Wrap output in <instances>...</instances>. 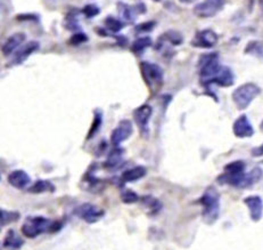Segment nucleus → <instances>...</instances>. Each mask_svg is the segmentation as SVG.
Wrapping results in <instances>:
<instances>
[{
    "label": "nucleus",
    "instance_id": "1",
    "mask_svg": "<svg viewBox=\"0 0 263 250\" xmlns=\"http://www.w3.org/2000/svg\"><path fill=\"white\" fill-rule=\"evenodd\" d=\"M62 221H51L44 216H29L21 227L23 236L28 239H36L44 233H57L63 229Z\"/></svg>",
    "mask_w": 263,
    "mask_h": 250
},
{
    "label": "nucleus",
    "instance_id": "2",
    "mask_svg": "<svg viewBox=\"0 0 263 250\" xmlns=\"http://www.w3.org/2000/svg\"><path fill=\"white\" fill-rule=\"evenodd\" d=\"M202 206V218L206 224L216 223L220 216V193L214 186H209L198 199Z\"/></svg>",
    "mask_w": 263,
    "mask_h": 250
},
{
    "label": "nucleus",
    "instance_id": "3",
    "mask_svg": "<svg viewBox=\"0 0 263 250\" xmlns=\"http://www.w3.org/2000/svg\"><path fill=\"white\" fill-rule=\"evenodd\" d=\"M260 93L261 89L258 85L247 83L235 89L232 93V100L238 110H245L260 95Z\"/></svg>",
    "mask_w": 263,
    "mask_h": 250
},
{
    "label": "nucleus",
    "instance_id": "4",
    "mask_svg": "<svg viewBox=\"0 0 263 250\" xmlns=\"http://www.w3.org/2000/svg\"><path fill=\"white\" fill-rule=\"evenodd\" d=\"M221 69H222V65L219 62L218 53L203 54L198 61V70H200L202 84L213 79L220 72Z\"/></svg>",
    "mask_w": 263,
    "mask_h": 250
},
{
    "label": "nucleus",
    "instance_id": "5",
    "mask_svg": "<svg viewBox=\"0 0 263 250\" xmlns=\"http://www.w3.org/2000/svg\"><path fill=\"white\" fill-rule=\"evenodd\" d=\"M140 70L142 79L152 91H156L163 85V70L160 65L150 62H141Z\"/></svg>",
    "mask_w": 263,
    "mask_h": 250
},
{
    "label": "nucleus",
    "instance_id": "6",
    "mask_svg": "<svg viewBox=\"0 0 263 250\" xmlns=\"http://www.w3.org/2000/svg\"><path fill=\"white\" fill-rule=\"evenodd\" d=\"M73 214L87 224H95L104 217L105 210L95 204L86 202L75 208Z\"/></svg>",
    "mask_w": 263,
    "mask_h": 250
},
{
    "label": "nucleus",
    "instance_id": "7",
    "mask_svg": "<svg viewBox=\"0 0 263 250\" xmlns=\"http://www.w3.org/2000/svg\"><path fill=\"white\" fill-rule=\"evenodd\" d=\"M225 0H204L194 7V14L201 18H210L221 12Z\"/></svg>",
    "mask_w": 263,
    "mask_h": 250
},
{
    "label": "nucleus",
    "instance_id": "8",
    "mask_svg": "<svg viewBox=\"0 0 263 250\" xmlns=\"http://www.w3.org/2000/svg\"><path fill=\"white\" fill-rule=\"evenodd\" d=\"M153 114V107L148 104H142L133 111V120L140 130L142 136L147 137L149 134V120Z\"/></svg>",
    "mask_w": 263,
    "mask_h": 250
},
{
    "label": "nucleus",
    "instance_id": "9",
    "mask_svg": "<svg viewBox=\"0 0 263 250\" xmlns=\"http://www.w3.org/2000/svg\"><path fill=\"white\" fill-rule=\"evenodd\" d=\"M133 133V125L130 120H121L119 125L113 129L111 134V143L114 147H120L123 142L127 141Z\"/></svg>",
    "mask_w": 263,
    "mask_h": 250
},
{
    "label": "nucleus",
    "instance_id": "10",
    "mask_svg": "<svg viewBox=\"0 0 263 250\" xmlns=\"http://www.w3.org/2000/svg\"><path fill=\"white\" fill-rule=\"evenodd\" d=\"M39 48H40V44L36 42V40L26 43L24 46L20 47L16 51H15L13 55V58L10 59L9 64L12 66H17V65L23 64L26 59L30 57V56L39 50Z\"/></svg>",
    "mask_w": 263,
    "mask_h": 250
},
{
    "label": "nucleus",
    "instance_id": "11",
    "mask_svg": "<svg viewBox=\"0 0 263 250\" xmlns=\"http://www.w3.org/2000/svg\"><path fill=\"white\" fill-rule=\"evenodd\" d=\"M219 37L213 30L206 29L196 32L194 39L191 40V45L197 48H212L218 44Z\"/></svg>",
    "mask_w": 263,
    "mask_h": 250
},
{
    "label": "nucleus",
    "instance_id": "12",
    "mask_svg": "<svg viewBox=\"0 0 263 250\" xmlns=\"http://www.w3.org/2000/svg\"><path fill=\"white\" fill-rule=\"evenodd\" d=\"M232 132L238 139H249V137L253 136L254 128L246 114H242L236 119L234 126H232Z\"/></svg>",
    "mask_w": 263,
    "mask_h": 250
},
{
    "label": "nucleus",
    "instance_id": "13",
    "mask_svg": "<svg viewBox=\"0 0 263 250\" xmlns=\"http://www.w3.org/2000/svg\"><path fill=\"white\" fill-rule=\"evenodd\" d=\"M234 81L235 77L231 69H229L228 66H222L220 72L218 73L213 79L206 81V83H203L202 85L204 86V87H209L210 85H218L220 86V87H230V86L234 85Z\"/></svg>",
    "mask_w": 263,
    "mask_h": 250
},
{
    "label": "nucleus",
    "instance_id": "14",
    "mask_svg": "<svg viewBox=\"0 0 263 250\" xmlns=\"http://www.w3.org/2000/svg\"><path fill=\"white\" fill-rule=\"evenodd\" d=\"M244 203L250 210V217L253 222H259L263 216V200L259 196H250L244 199Z\"/></svg>",
    "mask_w": 263,
    "mask_h": 250
},
{
    "label": "nucleus",
    "instance_id": "15",
    "mask_svg": "<svg viewBox=\"0 0 263 250\" xmlns=\"http://www.w3.org/2000/svg\"><path fill=\"white\" fill-rule=\"evenodd\" d=\"M7 181H8L9 185H12L13 188L17 190H24L31 184V177H30V175L26 173V171L21 169L13 170L12 173L8 175V177H7Z\"/></svg>",
    "mask_w": 263,
    "mask_h": 250
},
{
    "label": "nucleus",
    "instance_id": "16",
    "mask_svg": "<svg viewBox=\"0 0 263 250\" xmlns=\"http://www.w3.org/2000/svg\"><path fill=\"white\" fill-rule=\"evenodd\" d=\"M25 33L23 32H16L9 37L2 45V54L5 56H9L14 54L18 48L21 47V45L25 42Z\"/></svg>",
    "mask_w": 263,
    "mask_h": 250
},
{
    "label": "nucleus",
    "instance_id": "17",
    "mask_svg": "<svg viewBox=\"0 0 263 250\" xmlns=\"http://www.w3.org/2000/svg\"><path fill=\"white\" fill-rule=\"evenodd\" d=\"M24 240L14 230H8L2 241V248L9 250H20L24 246Z\"/></svg>",
    "mask_w": 263,
    "mask_h": 250
},
{
    "label": "nucleus",
    "instance_id": "18",
    "mask_svg": "<svg viewBox=\"0 0 263 250\" xmlns=\"http://www.w3.org/2000/svg\"><path fill=\"white\" fill-rule=\"evenodd\" d=\"M146 175H147V169L144 166H136L133 168H130V169L126 170L125 173L122 174L121 181L123 183H132L137 182L141 178H144Z\"/></svg>",
    "mask_w": 263,
    "mask_h": 250
},
{
    "label": "nucleus",
    "instance_id": "19",
    "mask_svg": "<svg viewBox=\"0 0 263 250\" xmlns=\"http://www.w3.org/2000/svg\"><path fill=\"white\" fill-rule=\"evenodd\" d=\"M118 8L120 17H121L122 21L126 22V23H133V22L136 21L137 15H139L136 9V6H130L125 2H119Z\"/></svg>",
    "mask_w": 263,
    "mask_h": 250
},
{
    "label": "nucleus",
    "instance_id": "20",
    "mask_svg": "<svg viewBox=\"0 0 263 250\" xmlns=\"http://www.w3.org/2000/svg\"><path fill=\"white\" fill-rule=\"evenodd\" d=\"M160 44H168L170 45L171 47L180 46L183 43V36L179 31H175V30H169V31L164 32L162 36L159 38Z\"/></svg>",
    "mask_w": 263,
    "mask_h": 250
},
{
    "label": "nucleus",
    "instance_id": "21",
    "mask_svg": "<svg viewBox=\"0 0 263 250\" xmlns=\"http://www.w3.org/2000/svg\"><path fill=\"white\" fill-rule=\"evenodd\" d=\"M123 153H125L123 149L120 147H115L110 152V154H108L104 166L108 168V169H115V168L120 167L123 161Z\"/></svg>",
    "mask_w": 263,
    "mask_h": 250
},
{
    "label": "nucleus",
    "instance_id": "22",
    "mask_svg": "<svg viewBox=\"0 0 263 250\" xmlns=\"http://www.w3.org/2000/svg\"><path fill=\"white\" fill-rule=\"evenodd\" d=\"M28 191L30 193H35V195H43V193H54L56 188L50 181L38 180L35 184L30 186Z\"/></svg>",
    "mask_w": 263,
    "mask_h": 250
},
{
    "label": "nucleus",
    "instance_id": "23",
    "mask_svg": "<svg viewBox=\"0 0 263 250\" xmlns=\"http://www.w3.org/2000/svg\"><path fill=\"white\" fill-rule=\"evenodd\" d=\"M263 177V170L260 167H255L249 173L245 174V178H244L243 189H247L257 184L258 182H260Z\"/></svg>",
    "mask_w": 263,
    "mask_h": 250
},
{
    "label": "nucleus",
    "instance_id": "24",
    "mask_svg": "<svg viewBox=\"0 0 263 250\" xmlns=\"http://www.w3.org/2000/svg\"><path fill=\"white\" fill-rule=\"evenodd\" d=\"M101 125H103V111H101L100 109H96L95 111H93V121L88 132L87 141L95 137L96 134L100 130Z\"/></svg>",
    "mask_w": 263,
    "mask_h": 250
},
{
    "label": "nucleus",
    "instance_id": "25",
    "mask_svg": "<svg viewBox=\"0 0 263 250\" xmlns=\"http://www.w3.org/2000/svg\"><path fill=\"white\" fill-rule=\"evenodd\" d=\"M243 173H245V162L242 161V160L232 161L224 166L223 175H225V176H236V175Z\"/></svg>",
    "mask_w": 263,
    "mask_h": 250
},
{
    "label": "nucleus",
    "instance_id": "26",
    "mask_svg": "<svg viewBox=\"0 0 263 250\" xmlns=\"http://www.w3.org/2000/svg\"><path fill=\"white\" fill-rule=\"evenodd\" d=\"M140 201L142 204L148 209L149 212L152 215H156L161 209H162V203L160 202V200H157L156 198L152 196H145L140 198Z\"/></svg>",
    "mask_w": 263,
    "mask_h": 250
},
{
    "label": "nucleus",
    "instance_id": "27",
    "mask_svg": "<svg viewBox=\"0 0 263 250\" xmlns=\"http://www.w3.org/2000/svg\"><path fill=\"white\" fill-rule=\"evenodd\" d=\"M20 218L21 214L18 211L6 210V209H1V210H0V223H1V227L20 221Z\"/></svg>",
    "mask_w": 263,
    "mask_h": 250
},
{
    "label": "nucleus",
    "instance_id": "28",
    "mask_svg": "<svg viewBox=\"0 0 263 250\" xmlns=\"http://www.w3.org/2000/svg\"><path fill=\"white\" fill-rule=\"evenodd\" d=\"M153 45L152 39L149 37H140V38L136 39L131 46V51L134 54H141L142 51H145L147 48H149Z\"/></svg>",
    "mask_w": 263,
    "mask_h": 250
},
{
    "label": "nucleus",
    "instance_id": "29",
    "mask_svg": "<svg viewBox=\"0 0 263 250\" xmlns=\"http://www.w3.org/2000/svg\"><path fill=\"white\" fill-rule=\"evenodd\" d=\"M104 24L108 31H111L113 33L120 32L123 29V27H125V22L113 16H107L105 18Z\"/></svg>",
    "mask_w": 263,
    "mask_h": 250
},
{
    "label": "nucleus",
    "instance_id": "30",
    "mask_svg": "<svg viewBox=\"0 0 263 250\" xmlns=\"http://www.w3.org/2000/svg\"><path fill=\"white\" fill-rule=\"evenodd\" d=\"M77 10H71V12L66 15L65 21H64V27L70 31H78L80 30V25L78 23V18H77Z\"/></svg>",
    "mask_w": 263,
    "mask_h": 250
},
{
    "label": "nucleus",
    "instance_id": "31",
    "mask_svg": "<svg viewBox=\"0 0 263 250\" xmlns=\"http://www.w3.org/2000/svg\"><path fill=\"white\" fill-rule=\"evenodd\" d=\"M121 200L123 203L126 204H131V203H136L140 201V197L138 196V193H136L132 190H125L121 193Z\"/></svg>",
    "mask_w": 263,
    "mask_h": 250
},
{
    "label": "nucleus",
    "instance_id": "32",
    "mask_svg": "<svg viewBox=\"0 0 263 250\" xmlns=\"http://www.w3.org/2000/svg\"><path fill=\"white\" fill-rule=\"evenodd\" d=\"M82 14L87 18H93L100 14V8L95 3H88L82 8Z\"/></svg>",
    "mask_w": 263,
    "mask_h": 250
},
{
    "label": "nucleus",
    "instance_id": "33",
    "mask_svg": "<svg viewBox=\"0 0 263 250\" xmlns=\"http://www.w3.org/2000/svg\"><path fill=\"white\" fill-rule=\"evenodd\" d=\"M245 53L247 54H252L254 56H261L263 57V47L262 45L259 42H251L249 45H247Z\"/></svg>",
    "mask_w": 263,
    "mask_h": 250
},
{
    "label": "nucleus",
    "instance_id": "34",
    "mask_svg": "<svg viewBox=\"0 0 263 250\" xmlns=\"http://www.w3.org/2000/svg\"><path fill=\"white\" fill-rule=\"evenodd\" d=\"M156 25L155 21H148V22H144V23L138 24L136 28H134V31L137 33H146V32H150L154 30V27Z\"/></svg>",
    "mask_w": 263,
    "mask_h": 250
},
{
    "label": "nucleus",
    "instance_id": "35",
    "mask_svg": "<svg viewBox=\"0 0 263 250\" xmlns=\"http://www.w3.org/2000/svg\"><path fill=\"white\" fill-rule=\"evenodd\" d=\"M88 42V37L85 35L84 32H78L74 33V35L71 37V39L69 40V43L73 46H79V45L85 44Z\"/></svg>",
    "mask_w": 263,
    "mask_h": 250
},
{
    "label": "nucleus",
    "instance_id": "36",
    "mask_svg": "<svg viewBox=\"0 0 263 250\" xmlns=\"http://www.w3.org/2000/svg\"><path fill=\"white\" fill-rule=\"evenodd\" d=\"M17 20L20 21H39V16L35 14H22V15H18L17 16Z\"/></svg>",
    "mask_w": 263,
    "mask_h": 250
},
{
    "label": "nucleus",
    "instance_id": "37",
    "mask_svg": "<svg viewBox=\"0 0 263 250\" xmlns=\"http://www.w3.org/2000/svg\"><path fill=\"white\" fill-rule=\"evenodd\" d=\"M252 155L253 156H262L263 155V144L260 145V147L253 149V150H252Z\"/></svg>",
    "mask_w": 263,
    "mask_h": 250
},
{
    "label": "nucleus",
    "instance_id": "38",
    "mask_svg": "<svg viewBox=\"0 0 263 250\" xmlns=\"http://www.w3.org/2000/svg\"><path fill=\"white\" fill-rule=\"evenodd\" d=\"M180 1L183 2V3H190L193 0H180Z\"/></svg>",
    "mask_w": 263,
    "mask_h": 250
},
{
    "label": "nucleus",
    "instance_id": "39",
    "mask_svg": "<svg viewBox=\"0 0 263 250\" xmlns=\"http://www.w3.org/2000/svg\"><path fill=\"white\" fill-rule=\"evenodd\" d=\"M260 6H261V8L263 9V0H260Z\"/></svg>",
    "mask_w": 263,
    "mask_h": 250
},
{
    "label": "nucleus",
    "instance_id": "40",
    "mask_svg": "<svg viewBox=\"0 0 263 250\" xmlns=\"http://www.w3.org/2000/svg\"><path fill=\"white\" fill-rule=\"evenodd\" d=\"M261 129L263 130V122H262V124H261Z\"/></svg>",
    "mask_w": 263,
    "mask_h": 250
},
{
    "label": "nucleus",
    "instance_id": "41",
    "mask_svg": "<svg viewBox=\"0 0 263 250\" xmlns=\"http://www.w3.org/2000/svg\"><path fill=\"white\" fill-rule=\"evenodd\" d=\"M154 1H156V2H159V1H161V0H154Z\"/></svg>",
    "mask_w": 263,
    "mask_h": 250
}]
</instances>
